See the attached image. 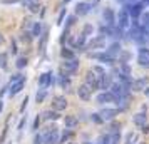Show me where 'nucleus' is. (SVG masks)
I'll use <instances>...</instances> for the list:
<instances>
[{
  "label": "nucleus",
  "mask_w": 149,
  "mask_h": 144,
  "mask_svg": "<svg viewBox=\"0 0 149 144\" xmlns=\"http://www.w3.org/2000/svg\"><path fill=\"white\" fill-rule=\"evenodd\" d=\"M44 143V136H40V134H37L34 139V144H42Z\"/></svg>",
  "instance_id": "nucleus-39"
},
{
  "label": "nucleus",
  "mask_w": 149,
  "mask_h": 144,
  "mask_svg": "<svg viewBox=\"0 0 149 144\" xmlns=\"http://www.w3.org/2000/svg\"><path fill=\"white\" fill-rule=\"evenodd\" d=\"M144 92H146V96H149V87L148 89H144Z\"/></svg>",
  "instance_id": "nucleus-46"
},
{
  "label": "nucleus",
  "mask_w": 149,
  "mask_h": 144,
  "mask_svg": "<svg viewBox=\"0 0 149 144\" xmlns=\"http://www.w3.org/2000/svg\"><path fill=\"white\" fill-rule=\"evenodd\" d=\"M59 82H61L62 89H69V87H70V79H69V76H65V74H61V76H59Z\"/></svg>",
  "instance_id": "nucleus-24"
},
{
  "label": "nucleus",
  "mask_w": 149,
  "mask_h": 144,
  "mask_svg": "<svg viewBox=\"0 0 149 144\" xmlns=\"http://www.w3.org/2000/svg\"><path fill=\"white\" fill-rule=\"evenodd\" d=\"M0 69L7 70L8 69V55L5 52H0Z\"/></svg>",
  "instance_id": "nucleus-25"
},
{
  "label": "nucleus",
  "mask_w": 149,
  "mask_h": 144,
  "mask_svg": "<svg viewBox=\"0 0 149 144\" xmlns=\"http://www.w3.org/2000/svg\"><path fill=\"white\" fill-rule=\"evenodd\" d=\"M70 137H72V132H70V131H65V132H64V136H62V139H61V143L65 144V141H69Z\"/></svg>",
  "instance_id": "nucleus-35"
},
{
  "label": "nucleus",
  "mask_w": 149,
  "mask_h": 144,
  "mask_svg": "<svg viewBox=\"0 0 149 144\" xmlns=\"http://www.w3.org/2000/svg\"><path fill=\"white\" fill-rule=\"evenodd\" d=\"M49 35V32L47 30H44V34H42V37H40V54H44L45 52V47H47V37Z\"/></svg>",
  "instance_id": "nucleus-27"
},
{
  "label": "nucleus",
  "mask_w": 149,
  "mask_h": 144,
  "mask_svg": "<svg viewBox=\"0 0 149 144\" xmlns=\"http://www.w3.org/2000/svg\"><path fill=\"white\" fill-rule=\"evenodd\" d=\"M77 69H79V61L77 59H70V61H65L62 64V70H65V74H74Z\"/></svg>",
  "instance_id": "nucleus-11"
},
{
  "label": "nucleus",
  "mask_w": 149,
  "mask_h": 144,
  "mask_svg": "<svg viewBox=\"0 0 149 144\" xmlns=\"http://www.w3.org/2000/svg\"><path fill=\"white\" fill-rule=\"evenodd\" d=\"M144 3L142 2H127V3H124V8L129 12V15L132 17V19H139L142 14H144Z\"/></svg>",
  "instance_id": "nucleus-1"
},
{
  "label": "nucleus",
  "mask_w": 149,
  "mask_h": 144,
  "mask_svg": "<svg viewBox=\"0 0 149 144\" xmlns=\"http://www.w3.org/2000/svg\"><path fill=\"white\" fill-rule=\"evenodd\" d=\"M2 44H3V35L0 34V45H2Z\"/></svg>",
  "instance_id": "nucleus-44"
},
{
  "label": "nucleus",
  "mask_w": 149,
  "mask_h": 144,
  "mask_svg": "<svg viewBox=\"0 0 149 144\" xmlns=\"http://www.w3.org/2000/svg\"><path fill=\"white\" fill-rule=\"evenodd\" d=\"M35 2H37V0H20V3H22L25 8H30V7L35 3Z\"/></svg>",
  "instance_id": "nucleus-34"
},
{
  "label": "nucleus",
  "mask_w": 149,
  "mask_h": 144,
  "mask_svg": "<svg viewBox=\"0 0 149 144\" xmlns=\"http://www.w3.org/2000/svg\"><path fill=\"white\" fill-rule=\"evenodd\" d=\"M45 96H47V92H45V89H39L37 90V96H35V99H37V102H44V99H45Z\"/></svg>",
  "instance_id": "nucleus-31"
},
{
  "label": "nucleus",
  "mask_w": 149,
  "mask_h": 144,
  "mask_svg": "<svg viewBox=\"0 0 149 144\" xmlns=\"http://www.w3.org/2000/svg\"><path fill=\"white\" fill-rule=\"evenodd\" d=\"M87 47L89 49H104L106 47V37H102V35L94 37V39L87 44Z\"/></svg>",
  "instance_id": "nucleus-14"
},
{
  "label": "nucleus",
  "mask_w": 149,
  "mask_h": 144,
  "mask_svg": "<svg viewBox=\"0 0 149 144\" xmlns=\"http://www.w3.org/2000/svg\"><path fill=\"white\" fill-rule=\"evenodd\" d=\"M106 50H107L109 54L112 55V57H116V55H119L122 52V49H121V42H112V44H111V45H109L107 49H106Z\"/></svg>",
  "instance_id": "nucleus-19"
},
{
  "label": "nucleus",
  "mask_w": 149,
  "mask_h": 144,
  "mask_svg": "<svg viewBox=\"0 0 149 144\" xmlns=\"http://www.w3.org/2000/svg\"><path fill=\"white\" fill-rule=\"evenodd\" d=\"M24 86H25V77L24 79H20V81H17V82L10 84V87H8V96H17L19 92H22V89H24Z\"/></svg>",
  "instance_id": "nucleus-13"
},
{
  "label": "nucleus",
  "mask_w": 149,
  "mask_h": 144,
  "mask_svg": "<svg viewBox=\"0 0 149 144\" xmlns=\"http://www.w3.org/2000/svg\"><path fill=\"white\" fill-rule=\"evenodd\" d=\"M65 17H67V8H62L61 14H59V17H57V25H62V22H64Z\"/></svg>",
  "instance_id": "nucleus-33"
},
{
  "label": "nucleus",
  "mask_w": 149,
  "mask_h": 144,
  "mask_svg": "<svg viewBox=\"0 0 149 144\" xmlns=\"http://www.w3.org/2000/svg\"><path fill=\"white\" fill-rule=\"evenodd\" d=\"M69 144H74V143H69Z\"/></svg>",
  "instance_id": "nucleus-49"
},
{
  "label": "nucleus",
  "mask_w": 149,
  "mask_h": 144,
  "mask_svg": "<svg viewBox=\"0 0 149 144\" xmlns=\"http://www.w3.org/2000/svg\"><path fill=\"white\" fill-rule=\"evenodd\" d=\"M99 114H101V117L104 119V121H112V119H114V117L119 114V111H117V109H112V107H106V109H102Z\"/></svg>",
  "instance_id": "nucleus-15"
},
{
  "label": "nucleus",
  "mask_w": 149,
  "mask_h": 144,
  "mask_svg": "<svg viewBox=\"0 0 149 144\" xmlns=\"http://www.w3.org/2000/svg\"><path fill=\"white\" fill-rule=\"evenodd\" d=\"M91 57L95 59V61L102 62V64H109V65H112L116 62V57H112L107 50H104V52H94V54H91Z\"/></svg>",
  "instance_id": "nucleus-6"
},
{
  "label": "nucleus",
  "mask_w": 149,
  "mask_h": 144,
  "mask_svg": "<svg viewBox=\"0 0 149 144\" xmlns=\"http://www.w3.org/2000/svg\"><path fill=\"white\" fill-rule=\"evenodd\" d=\"M82 34L86 35V37H91V35L94 34V27H92L91 24H86V25H84V29H82Z\"/></svg>",
  "instance_id": "nucleus-30"
},
{
  "label": "nucleus",
  "mask_w": 149,
  "mask_h": 144,
  "mask_svg": "<svg viewBox=\"0 0 149 144\" xmlns=\"http://www.w3.org/2000/svg\"><path fill=\"white\" fill-rule=\"evenodd\" d=\"M86 40H87V37L81 32V34L77 35V39L72 42V44H74V49H81V50H82V49L86 47Z\"/></svg>",
  "instance_id": "nucleus-21"
},
{
  "label": "nucleus",
  "mask_w": 149,
  "mask_h": 144,
  "mask_svg": "<svg viewBox=\"0 0 149 144\" xmlns=\"http://www.w3.org/2000/svg\"><path fill=\"white\" fill-rule=\"evenodd\" d=\"M141 131H142V132H148V131H149V126H148V124H146V126H142Z\"/></svg>",
  "instance_id": "nucleus-43"
},
{
  "label": "nucleus",
  "mask_w": 149,
  "mask_h": 144,
  "mask_svg": "<svg viewBox=\"0 0 149 144\" xmlns=\"http://www.w3.org/2000/svg\"><path fill=\"white\" fill-rule=\"evenodd\" d=\"M44 143L45 144H57L59 143V132H57V127L55 126L45 129V132H44Z\"/></svg>",
  "instance_id": "nucleus-4"
},
{
  "label": "nucleus",
  "mask_w": 149,
  "mask_h": 144,
  "mask_svg": "<svg viewBox=\"0 0 149 144\" xmlns=\"http://www.w3.org/2000/svg\"><path fill=\"white\" fill-rule=\"evenodd\" d=\"M92 70H94L97 76H102V74H106V70H104L101 65H94V67H92Z\"/></svg>",
  "instance_id": "nucleus-36"
},
{
  "label": "nucleus",
  "mask_w": 149,
  "mask_h": 144,
  "mask_svg": "<svg viewBox=\"0 0 149 144\" xmlns=\"http://www.w3.org/2000/svg\"><path fill=\"white\" fill-rule=\"evenodd\" d=\"M64 2H65V3H67V2H70V0H64Z\"/></svg>",
  "instance_id": "nucleus-48"
},
{
  "label": "nucleus",
  "mask_w": 149,
  "mask_h": 144,
  "mask_svg": "<svg viewBox=\"0 0 149 144\" xmlns=\"http://www.w3.org/2000/svg\"><path fill=\"white\" fill-rule=\"evenodd\" d=\"M29 10H30L32 14H37V12H39V3L35 2V3H34V5H32V7H30V8H29Z\"/></svg>",
  "instance_id": "nucleus-40"
},
{
  "label": "nucleus",
  "mask_w": 149,
  "mask_h": 144,
  "mask_svg": "<svg viewBox=\"0 0 149 144\" xmlns=\"http://www.w3.org/2000/svg\"><path fill=\"white\" fill-rule=\"evenodd\" d=\"M32 35H34L35 39H40L42 34H44V29H42V22H34V25H32Z\"/></svg>",
  "instance_id": "nucleus-20"
},
{
  "label": "nucleus",
  "mask_w": 149,
  "mask_h": 144,
  "mask_svg": "<svg viewBox=\"0 0 149 144\" xmlns=\"http://www.w3.org/2000/svg\"><path fill=\"white\" fill-rule=\"evenodd\" d=\"M146 121H148V116H146L144 112H137V114L134 116V124L136 126H139V127L146 126Z\"/></svg>",
  "instance_id": "nucleus-22"
},
{
  "label": "nucleus",
  "mask_w": 149,
  "mask_h": 144,
  "mask_svg": "<svg viewBox=\"0 0 149 144\" xmlns=\"http://www.w3.org/2000/svg\"><path fill=\"white\" fill-rule=\"evenodd\" d=\"M127 2H137V0H127Z\"/></svg>",
  "instance_id": "nucleus-47"
},
{
  "label": "nucleus",
  "mask_w": 149,
  "mask_h": 144,
  "mask_svg": "<svg viewBox=\"0 0 149 144\" xmlns=\"http://www.w3.org/2000/svg\"><path fill=\"white\" fill-rule=\"evenodd\" d=\"M91 119H92L94 122H97V124H101L102 121H104V119L101 117V114H92V116H91Z\"/></svg>",
  "instance_id": "nucleus-37"
},
{
  "label": "nucleus",
  "mask_w": 149,
  "mask_h": 144,
  "mask_svg": "<svg viewBox=\"0 0 149 144\" xmlns=\"http://www.w3.org/2000/svg\"><path fill=\"white\" fill-rule=\"evenodd\" d=\"M42 119H45V121H55V119H59V114L55 111H44L42 112Z\"/></svg>",
  "instance_id": "nucleus-23"
},
{
  "label": "nucleus",
  "mask_w": 149,
  "mask_h": 144,
  "mask_svg": "<svg viewBox=\"0 0 149 144\" xmlns=\"http://www.w3.org/2000/svg\"><path fill=\"white\" fill-rule=\"evenodd\" d=\"M91 8H92V3H89V2H79L75 5V15L77 17H84V15H87L91 12Z\"/></svg>",
  "instance_id": "nucleus-9"
},
{
  "label": "nucleus",
  "mask_w": 149,
  "mask_h": 144,
  "mask_svg": "<svg viewBox=\"0 0 149 144\" xmlns=\"http://www.w3.org/2000/svg\"><path fill=\"white\" fill-rule=\"evenodd\" d=\"M142 3H144V5H149V0H141Z\"/></svg>",
  "instance_id": "nucleus-45"
},
{
  "label": "nucleus",
  "mask_w": 149,
  "mask_h": 144,
  "mask_svg": "<svg viewBox=\"0 0 149 144\" xmlns=\"http://www.w3.org/2000/svg\"><path fill=\"white\" fill-rule=\"evenodd\" d=\"M131 22H132V17L129 15V12L126 8L122 7L119 10V14H117V27L122 29V30H127L131 27Z\"/></svg>",
  "instance_id": "nucleus-2"
},
{
  "label": "nucleus",
  "mask_w": 149,
  "mask_h": 144,
  "mask_svg": "<svg viewBox=\"0 0 149 144\" xmlns=\"http://www.w3.org/2000/svg\"><path fill=\"white\" fill-rule=\"evenodd\" d=\"M27 102H29V99L25 97V99L22 101V106H20V111H22V112H24V111H25V107H27Z\"/></svg>",
  "instance_id": "nucleus-41"
},
{
  "label": "nucleus",
  "mask_w": 149,
  "mask_h": 144,
  "mask_svg": "<svg viewBox=\"0 0 149 144\" xmlns=\"http://www.w3.org/2000/svg\"><path fill=\"white\" fill-rule=\"evenodd\" d=\"M86 84H87L92 90L101 89V76H97L94 70H89L87 76H86Z\"/></svg>",
  "instance_id": "nucleus-5"
},
{
  "label": "nucleus",
  "mask_w": 149,
  "mask_h": 144,
  "mask_svg": "<svg viewBox=\"0 0 149 144\" xmlns=\"http://www.w3.org/2000/svg\"><path fill=\"white\" fill-rule=\"evenodd\" d=\"M54 107L55 111H62L67 107V101H65V97L64 96H55L54 97Z\"/></svg>",
  "instance_id": "nucleus-18"
},
{
  "label": "nucleus",
  "mask_w": 149,
  "mask_h": 144,
  "mask_svg": "<svg viewBox=\"0 0 149 144\" xmlns=\"http://www.w3.org/2000/svg\"><path fill=\"white\" fill-rule=\"evenodd\" d=\"M77 96L82 101H89L92 97V89L89 87L87 84H82V86H79V89H77Z\"/></svg>",
  "instance_id": "nucleus-12"
},
{
  "label": "nucleus",
  "mask_w": 149,
  "mask_h": 144,
  "mask_svg": "<svg viewBox=\"0 0 149 144\" xmlns=\"http://www.w3.org/2000/svg\"><path fill=\"white\" fill-rule=\"evenodd\" d=\"M20 79H24V76H22V74H15V76L10 77V84L17 82V81H20Z\"/></svg>",
  "instance_id": "nucleus-38"
},
{
  "label": "nucleus",
  "mask_w": 149,
  "mask_h": 144,
  "mask_svg": "<svg viewBox=\"0 0 149 144\" xmlns=\"http://www.w3.org/2000/svg\"><path fill=\"white\" fill-rule=\"evenodd\" d=\"M10 47H12V54H15V52H17V45H15V42H12Z\"/></svg>",
  "instance_id": "nucleus-42"
},
{
  "label": "nucleus",
  "mask_w": 149,
  "mask_h": 144,
  "mask_svg": "<svg viewBox=\"0 0 149 144\" xmlns=\"http://www.w3.org/2000/svg\"><path fill=\"white\" fill-rule=\"evenodd\" d=\"M112 76L111 74H102L101 76V89L102 90H109L111 86H112Z\"/></svg>",
  "instance_id": "nucleus-17"
},
{
  "label": "nucleus",
  "mask_w": 149,
  "mask_h": 144,
  "mask_svg": "<svg viewBox=\"0 0 149 144\" xmlns=\"http://www.w3.org/2000/svg\"><path fill=\"white\" fill-rule=\"evenodd\" d=\"M102 22L104 25H109V27H117V15L111 7H106L104 12H102Z\"/></svg>",
  "instance_id": "nucleus-3"
},
{
  "label": "nucleus",
  "mask_w": 149,
  "mask_h": 144,
  "mask_svg": "<svg viewBox=\"0 0 149 144\" xmlns=\"http://www.w3.org/2000/svg\"><path fill=\"white\" fill-rule=\"evenodd\" d=\"M86 144H91V143H86Z\"/></svg>",
  "instance_id": "nucleus-50"
},
{
  "label": "nucleus",
  "mask_w": 149,
  "mask_h": 144,
  "mask_svg": "<svg viewBox=\"0 0 149 144\" xmlns=\"http://www.w3.org/2000/svg\"><path fill=\"white\" fill-rule=\"evenodd\" d=\"M142 29L146 30V32H149V12H146V14H142V22H141Z\"/></svg>",
  "instance_id": "nucleus-29"
},
{
  "label": "nucleus",
  "mask_w": 149,
  "mask_h": 144,
  "mask_svg": "<svg viewBox=\"0 0 149 144\" xmlns=\"http://www.w3.org/2000/svg\"><path fill=\"white\" fill-rule=\"evenodd\" d=\"M146 86H148V79H146V77H139V79L132 81V84H131V89L136 90V92H139V90L146 89Z\"/></svg>",
  "instance_id": "nucleus-16"
},
{
  "label": "nucleus",
  "mask_w": 149,
  "mask_h": 144,
  "mask_svg": "<svg viewBox=\"0 0 149 144\" xmlns=\"http://www.w3.org/2000/svg\"><path fill=\"white\" fill-rule=\"evenodd\" d=\"M97 104H107V102H114L116 101V96L111 92V90H102L99 96L95 97Z\"/></svg>",
  "instance_id": "nucleus-10"
},
{
  "label": "nucleus",
  "mask_w": 149,
  "mask_h": 144,
  "mask_svg": "<svg viewBox=\"0 0 149 144\" xmlns=\"http://www.w3.org/2000/svg\"><path fill=\"white\" fill-rule=\"evenodd\" d=\"M61 55L65 59V61H70V59H74V52L70 50V49H67V47H64L61 50Z\"/></svg>",
  "instance_id": "nucleus-28"
},
{
  "label": "nucleus",
  "mask_w": 149,
  "mask_h": 144,
  "mask_svg": "<svg viewBox=\"0 0 149 144\" xmlns=\"http://www.w3.org/2000/svg\"><path fill=\"white\" fill-rule=\"evenodd\" d=\"M137 62H139V65H141V67L149 69V49H146V47H141V49H139Z\"/></svg>",
  "instance_id": "nucleus-8"
},
{
  "label": "nucleus",
  "mask_w": 149,
  "mask_h": 144,
  "mask_svg": "<svg viewBox=\"0 0 149 144\" xmlns=\"http://www.w3.org/2000/svg\"><path fill=\"white\" fill-rule=\"evenodd\" d=\"M54 84V74L52 72H44L40 74L39 77V86H40L42 89H47L49 86H52Z\"/></svg>",
  "instance_id": "nucleus-7"
},
{
  "label": "nucleus",
  "mask_w": 149,
  "mask_h": 144,
  "mask_svg": "<svg viewBox=\"0 0 149 144\" xmlns=\"http://www.w3.org/2000/svg\"><path fill=\"white\" fill-rule=\"evenodd\" d=\"M64 124H65V127H67V129H72V127L77 126V119H75L74 116H67L65 119H64Z\"/></svg>",
  "instance_id": "nucleus-26"
},
{
  "label": "nucleus",
  "mask_w": 149,
  "mask_h": 144,
  "mask_svg": "<svg viewBox=\"0 0 149 144\" xmlns=\"http://www.w3.org/2000/svg\"><path fill=\"white\" fill-rule=\"evenodd\" d=\"M27 62H29V61H27V57H19L15 65H17L19 69H24V67H27Z\"/></svg>",
  "instance_id": "nucleus-32"
}]
</instances>
